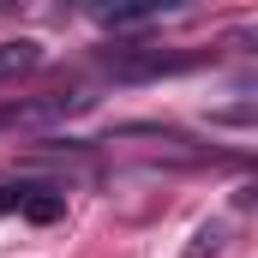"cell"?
I'll return each instance as SVG.
<instances>
[{
  "mask_svg": "<svg viewBox=\"0 0 258 258\" xmlns=\"http://www.w3.org/2000/svg\"><path fill=\"white\" fill-rule=\"evenodd\" d=\"M186 54H156V48H114V54H102V72H114V78H162V72H186Z\"/></svg>",
  "mask_w": 258,
  "mask_h": 258,
  "instance_id": "obj_1",
  "label": "cell"
},
{
  "mask_svg": "<svg viewBox=\"0 0 258 258\" xmlns=\"http://www.w3.org/2000/svg\"><path fill=\"white\" fill-rule=\"evenodd\" d=\"M168 6L162 0H144V6H96V24H108V30H138V24H150V18H162Z\"/></svg>",
  "mask_w": 258,
  "mask_h": 258,
  "instance_id": "obj_2",
  "label": "cell"
},
{
  "mask_svg": "<svg viewBox=\"0 0 258 258\" xmlns=\"http://www.w3.org/2000/svg\"><path fill=\"white\" fill-rule=\"evenodd\" d=\"M30 66H42V48H36L30 36L0 42V84H12V78H18V72H30Z\"/></svg>",
  "mask_w": 258,
  "mask_h": 258,
  "instance_id": "obj_3",
  "label": "cell"
},
{
  "mask_svg": "<svg viewBox=\"0 0 258 258\" xmlns=\"http://www.w3.org/2000/svg\"><path fill=\"white\" fill-rule=\"evenodd\" d=\"M222 240H228V222H204V228L192 234V246H186V258H216Z\"/></svg>",
  "mask_w": 258,
  "mask_h": 258,
  "instance_id": "obj_4",
  "label": "cell"
}]
</instances>
